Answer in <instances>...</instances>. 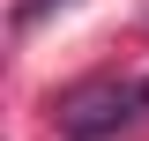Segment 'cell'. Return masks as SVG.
I'll use <instances>...</instances> for the list:
<instances>
[{"label": "cell", "mask_w": 149, "mask_h": 141, "mask_svg": "<svg viewBox=\"0 0 149 141\" xmlns=\"http://www.w3.org/2000/svg\"><path fill=\"white\" fill-rule=\"evenodd\" d=\"M142 111H149L142 82H82L60 97V134L67 141H119Z\"/></svg>", "instance_id": "1"}, {"label": "cell", "mask_w": 149, "mask_h": 141, "mask_svg": "<svg viewBox=\"0 0 149 141\" xmlns=\"http://www.w3.org/2000/svg\"><path fill=\"white\" fill-rule=\"evenodd\" d=\"M142 104H149V74H142Z\"/></svg>", "instance_id": "3"}, {"label": "cell", "mask_w": 149, "mask_h": 141, "mask_svg": "<svg viewBox=\"0 0 149 141\" xmlns=\"http://www.w3.org/2000/svg\"><path fill=\"white\" fill-rule=\"evenodd\" d=\"M52 0H15V30H37V15H45Z\"/></svg>", "instance_id": "2"}]
</instances>
